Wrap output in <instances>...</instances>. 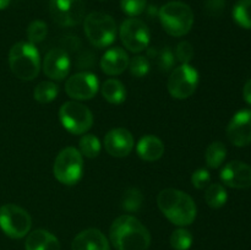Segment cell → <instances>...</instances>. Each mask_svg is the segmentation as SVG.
<instances>
[{"instance_id":"cell-23","label":"cell","mask_w":251,"mask_h":250,"mask_svg":"<svg viewBox=\"0 0 251 250\" xmlns=\"http://www.w3.org/2000/svg\"><path fill=\"white\" fill-rule=\"evenodd\" d=\"M226 157H227V147L221 141L212 142L206 150V164L212 169L220 168L223 162H225Z\"/></svg>"},{"instance_id":"cell-15","label":"cell","mask_w":251,"mask_h":250,"mask_svg":"<svg viewBox=\"0 0 251 250\" xmlns=\"http://www.w3.org/2000/svg\"><path fill=\"white\" fill-rule=\"evenodd\" d=\"M221 180L233 189L251 188V166L242 161H232L221 171Z\"/></svg>"},{"instance_id":"cell-2","label":"cell","mask_w":251,"mask_h":250,"mask_svg":"<svg viewBox=\"0 0 251 250\" xmlns=\"http://www.w3.org/2000/svg\"><path fill=\"white\" fill-rule=\"evenodd\" d=\"M157 205L168 221L179 227L194 223L198 213L194 199L178 189L168 188L162 190L157 196Z\"/></svg>"},{"instance_id":"cell-14","label":"cell","mask_w":251,"mask_h":250,"mask_svg":"<svg viewBox=\"0 0 251 250\" xmlns=\"http://www.w3.org/2000/svg\"><path fill=\"white\" fill-rule=\"evenodd\" d=\"M134 136L125 127H115L107 132L104 137L105 151L113 157L123 158L129 156L134 149Z\"/></svg>"},{"instance_id":"cell-32","label":"cell","mask_w":251,"mask_h":250,"mask_svg":"<svg viewBox=\"0 0 251 250\" xmlns=\"http://www.w3.org/2000/svg\"><path fill=\"white\" fill-rule=\"evenodd\" d=\"M176 56L181 64L190 63L194 58V48L190 42H180L176 48Z\"/></svg>"},{"instance_id":"cell-21","label":"cell","mask_w":251,"mask_h":250,"mask_svg":"<svg viewBox=\"0 0 251 250\" xmlns=\"http://www.w3.org/2000/svg\"><path fill=\"white\" fill-rule=\"evenodd\" d=\"M103 98L110 104H120L126 98V88L122 81L117 78H109L104 81L100 88Z\"/></svg>"},{"instance_id":"cell-17","label":"cell","mask_w":251,"mask_h":250,"mask_svg":"<svg viewBox=\"0 0 251 250\" xmlns=\"http://www.w3.org/2000/svg\"><path fill=\"white\" fill-rule=\"evenodd\" d=\"M71 250H110V245L100 229L88 228L74 238Z\"/></svg>"},{"instance_id":"cell-11","label":"cell","mask_w":251,"mask_h":250,"mask_svg":"<svg viewBox=\"0 0 251 250\" xmlns=\"http://www.w3.org/2000/svg\"><path fill=\"white\" fill-rule=\"evenodd\" d=\"M49 11L58 25L73 27L85 20L86 6L83 0H50Z\"/></svg>"},{"instance_id":"cell-27","label":"cell","mask_w":251,"mask_h":250,"mask_svg":"<svg viewBox=\"0 0 251 250\" xmlns=\"http://www.w3.org/2000/svg\"><path fill=\"white\" fill-rule=\"evenodd\" d=\"M144 202V195L136 188H129L124 193L122 199V206L127 212H136Z\"/></svg>"},{"instance_id":"cell-5","label":"cell","mask_w":251,"mask_h":250,"mask_svg":"<svg viewBox=\"0 0 251 250\" xmlns=\"http://www.w3.org/2000/svg\"><path fill=\"white\" fill-rule=\"evenodd\" d=\"M83 31L92 46L105 48L115 41L117 22L104 12H91L83 20Z\"/></svg>"},{"instance_id":"cell-16","label":"cell","mask_w":251,"mask_h":250,"mask_svg":"<svg viewBox=\"0 0 251 250\" xmlns=\"http://www.w3.org/2000/svg\"><path fill=\"white\" fill-rule=\"evenodd\" d=\"M70 58L69 54L61 48H53L46 54L43 64V73L49 78L55 81H61L68 76L70 71Z\"/></svg>"},{"instance_id":"cell-12","label":"cell","mask_w":251,"mask_h":250,"mask_svg":"<svg viewBox=\"0 0 251 250\" xmlns=\"http://www.w3.org/2000/svg\"><path fill=\"white\" fill-rule=\"evenodd\" d=\"M100 81L92 73H78L66 80L65 91L75 100H92L98 92Z\"/></svg>"},{"instance_id":"cell-13","label":"cell","mask_w":251,"mask_h":250,"mask_svg":"<svg viewBox=\"0 0 251 250\" xmlns=\"http://www.w3.org/2000/svg\"><path fill=\"white\" fill-rule=\"evenodd\" d=\"M227 136L237 147L251 144V109H242L233 115L227 126Z\"/></svg>"},{"instance_id":"cell-36","label":"cell","mask_w":251,"mask_h":250,"mask_svg":"<svg viewBox=\"0 0 251 250\" xmlns=\"http://www.w3.org/2000/svg\"><path fill=\"white\" fill-rule=\"evenodd\" d=\"M10 0H0V10H4L9 6Z\"/></svg>"},{"instance_id":"cell-34","label":"cell","mask_w":251,"mask_h":250,"mask_svg":"<svg viewBox=\"0 0 251 250\" xmlns=\"http://www.w3.org/2000/svg\"><path fill=\"white\" fill-rule=\"evenodd\" d=\"M211 181V175L210 172L207 169L200 168L198 171H195L191 175V184L195 186L196 189L201 190V189H206L210 185Z\"/></svg>"},{"instance_id":"cell-26","label":"cell","mask_w":251,"mask_h":250,"mask_svg":"<svg viewBox=\"0 0 251 250\" xmlns=\"http://www.w3.org/2000/svg\"><path fill=\"white\" fill-rule=\"evenodd\" d=\"M80 146V153L87 158H96L100 152V142L98 137H96L92 134L83 135L78 142Z\"/></svg>"},{"instance_id":"cell-24","label":"cell","mask_w":251,"mask_h":250,"mask_svg":"<svg viewBox=\"0 0 251 250\" xmlns=\"http://www.w3.org/2000/svg\"><path fill=\"white\" fill-rule=\"evenodd\" d=\"M59 93V87L51 81H42L33 91V98L41 104L53 102Z\"/></svg>"},{"instance_id":"cell-33","label":"cell","mask_w":251,"mask_h":250,"mask_svg":"<svg viewBox=\"0 0 251 250\" xmlns=\"http://www.w3.org/2000/svg\"><path fill=\"white\" fill-rule=\"evenodd\" d=\"M157 63H158L159 69L162 71H169L176 64V58H174V54L171 49L167 47L163 48L162 50H159V53L157 54Z\"/></svg>"},{"instance_id":"cell-4","label":"cell","mask_w":251,"mask_h":250,"mask_svg":"<svg viewBox=\"0 0 251 250\" xmlns=\"http://www.w3.org/2000/svg\"><path fill=\"white\" fill-rule=\"evenodd\" d=\"M162 27L173 37H183L190 32L194 25V12L183 1H169L158 11Z\"/></svg>"},{"instance_id":"cell-8","label":"cell","mask_w":251,"mask_h":250,"mask_svg":"<svg viewBox=\"0 0 251 250\" xmlns=\"http://www.w3.org/2000/svg\"><path fill=\"white\" fill-rule=\"evenodd\" d=\"M59 118L64 129L74 135L86 134L93 124L92 112L77 100L64 103L59 109Z\"/></svg>"},{"instance_id":"cell-9","label":"cell","mask_w":251,"mask_h":250,"mask_svg":"<svg viewBox=\"0 0 251 250\" xmlns=\"http://www.w3.org/2000/svg\"><path fill=\"white\" fill-rule=\"evenodd\" d=\"M199 73L190 64H181L172 71L167 82L168 92L176 100H186L194 95L199 85Z\"/></svg>"},{"instance_id":"cell-6","label":"cell","mask_w":251,"mask_h":250,"mask_svg":"<svg viewBox=\"0 0 251 250\" xmlns=\"http://www.w3.org/2000/svg\"><path fill=\"white\" fill-rule=\"evenodd\" d=\"M83 173V156L75 147H65L59 152L53 166V174L64 185H74Z\"/></svg>"},{"instance_id":"cell-18","label":"cell","mask_w":251,"mask_h":250,"mask_svg":"<svg viewBox=\"0 0 251 250\" xmlns=\"http://www.w3.org/2000/svg\"><path fill=\"white\" fill-rule=\"evenodd\" d=\"M129 55L120 47H113L103 54L100 59V69L109 76L120 75L129 66Z\"/></svg>"},{"instance_id":"cell-31","label":"cell","mask_w":251,"mask_h":250,"mask_svg":"<svg viewBox=\"0 0 251 250\" xmlns=\"http://www.w3.org/2000/svg\"><path fill=\"white\" fill-rule=\"evenodd\" d=\"M147 0H120V7L130 17L141 15L145 11Z\"/></svg>"},{"instance_id":"cell-20","label":"cell","mask_w":251,"mask_h":250,"mask_svg":"<svg viewBox=\"0 0 251 250\" xmlns=\"http://www.w3.org/2000/svg\"><path fill=\"white\" fill-rule=\"evenodd\" d=\"M136 152L144 161L153 162L161 158L164 153V145L159 137L154 135H145L137 142Z\"/></svg>"},{"instance_id":"cell-22","label":"cell","mask_w":251,"mask_h":250,"mask_svg":"<svg viewBox=\"0 0 251 250\" xmlns=\"http://www.w3.org/2000/svg\"><path fill=\"white\" fill-rule=\"evenodd\" d=\"M228 200V194L222 184L213 183L206 188L205 201L211 208H221L226 205Z\"/></svg>"},{"instance_id":"cell-19","label":"cell","mask_w":251,"mask_h":250,"mask_svg":"<svg viewBox=\"0 0 251 250\" xmlns=\"http://www.w3.org/2000/svg\"><path fill=\"white\" fill-rule=\"evenodd\" d=\"M26 250H60V243L54 234L46 229H36L29 233L25 243Z\"/></svg>"},{"instance_id":"cell-28","label":"cell","mask_w":251,"mask_h":250,"mask_svg":"<svg viewBox=\"0 0 251 250\" xmlns=\"http://www.w3.org/2000/svg\"><path fill=\"white\" fill-rule=\"evenodd\" d=\"M193 245V234L185 228H178L171 235V247L174 250H189Z\"/></svg>"},{"instance_id":"cell-7","label":"cell","mask_w":251,"mask_h":250,"mask_svg":"<svg viewBox=\"0 0 251 250\" xmlns=\"http://www.w3.org/2000/svg\"><path fill=\"white\" fill-rule=\"evenodd\" d=\"M32 227V218L25 208L15 203H5L0 207V228L7 237L21 239Z\"/></svg>"},{"instance_id":"cell-10","label":"cell","mask_w":251,"mask_h":250,"mask_svg":"<svg viewBox=\"0 0 251 250\" xmlns=\"http://www.w3.org/2000/svg\"><path fill=\"white\" fill-rule=\"evenodd\" d=\"M120 39L127 50L140 53L149 47L151 34L147 25L136 17L126 19L119 29Z\"/></svg>"},{"instance_id":"cell-35","label":"cell","mask_w":251,"mask_h":250,"mask_svg":"<svg viewBox=\"0 0 251 250\" xmlns=\"http://www.w3.org/2000/svg\"><path fill=\"white\" fill-rule=\"evenodd\" d=\"M243 97H244L245 102L251 105V78L245 83L244 88H243Z\"/></svg>"},{"instance_id":"cell-1","label":"cell","mask_w":251,"mask_h":250,"mask_svg":"<svg viewBox=\"0 0 251 250\" xmlns=\"http://www.w3.org/2000/svg\"><path fill=\"white\" fill-rule=\"evenodd\" d=\"M109 238L117 250H147L151 244L149 229L130 215L119 216L112 223Z\"/></svg>"},{"instance_id":"cell-25","label":"cell","mask_w":251,"mask_h":250,"mask_svg":"<svg viewBox=\"0 0 251 250\" xmlns=\"http://www.w3.org/2000/svg\"><path fill=\"white\" fill-rule=\"evenodd\" d=\"M233 19L243 28L251 29V0H239L234 5Z\"/></svg>"},{"instance_id":"cell-29","label":"cell","mask_w":251,"mask_h":250,"mask_svg":"<svg viewBox=\"0 0 251 250\" xmlns=\"http://www.w3.org/2000/svg\"><path fill=\"white\" fill-rule=\"evenodd\" d=\"M48 34V26L42 20H34L27 27V38L32 44L41 43Z\"/></svg>"},{"instance_id":"cell-30","label":"cell","mask_w":251,"mask_h":250,"mask_svg":"<svg viewBox=\"0 0 251 250\" xmlns=\"http://www.w3.org/2000/svg\"><path fill=\"white\" fill-rule=\"evenodd\" d=\"M130 73L135 77H145L150 71V61L146 56L136 55L129 61Z\"/></svg>"},{"instance_id":"cell-3","label":"cell","mask_w":251,"mask_h":250,"mask_svg":"<svg viewBox=\"0 0 251 250\" xmlns=\"http://www.w3.org/2000/svg\"><path fill=\"white\" fill-rule=\"evenodd\" d=\"M9 65L12 74L20 80H34L41 70L38 49L29 42H17L9 51Z\"/></svg>"}]
</instances>
